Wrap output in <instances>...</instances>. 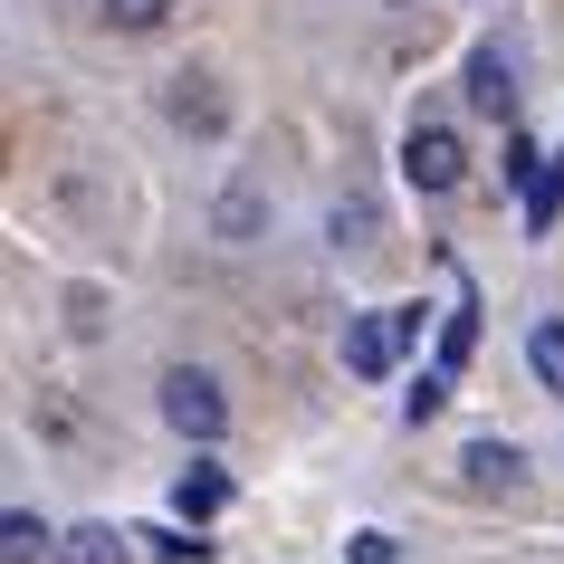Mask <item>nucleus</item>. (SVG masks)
I'll list each match as a JSON object with an SVG mask.
<instances>
[{
    "label": "nucleus",
    "mask_w": 564,
    "mask_h": 564,
    "mask_svg": "<svg viewBox=\"0 0 564 564\" xmlns=\"http://www.w3.org/2000/svg\"><path fill=\"white\" fill-rule=\"evenodd\" d=\"M355 564H402V555H392V535H355Z\"/></svg>",
    "instance_id": "15"
},
{
    "label": "nucleus",
    "mask_w": 564,
    "mask_h": 564,
    "mask_svg": "<svg viewBox=\"0 0 564 564\" xmlns=\"http://www.w3.org/2000/svg\"><path fill=\"white\" fill-rule=\"evenodd\" d=\"M459 478H469V488H498V498H507V488H527V459H517L507 441H469V449H459Z\"/></svg>",
    "instance_id": "4"
},
{
    "label": "nucleus",
    "mask_w": 564,
    "mask_h": 564,
    "mask_svg": "<svg viewBox=\"0 0 564 564\" xmlns=\"http://www.w3.org/2000/svg\"><path fill=\"white\" fill-rule=\"evenodd\" d=\"M58 564H124V535L116 527H67L58 535Z\"/></svg>",
    "instance_id": "7"
},
{
    "label": "nucleus",
    "mask_w": 564,
    "mask_h": 564,
    "mask_svg": "<svg viewBox=\"0 0 564 564\" xmlns=\"http://www.w3.org/2000/svg\"><path fill=\"white\" fill-rule=\"evenodd\" d=\"M441 402H449V373H421V383L402 392V421H441Z\"/></svg>",
    "instance_id": "12"
},
{
    "label": "nucleus",
    "mask_w": 564,
    "mask_h": 564,
    "mask_svg": "<svg viewBox=\"0 0 564 564\" xmlns=\"http://www.w3.org/2000/svg\"><path fill=\"white\" fill-rule=\"evenodd\" d=\"M527 364H535V383H545V392H564V326H535L527 335Z\"/></svg>",
    "instance_id": "10"
},
{
    "label": "nucleus",
    "mask_w": 564,
    "mask_h": 564,
    "mask_svg": "<svg viewBox=\"0 0 564 564\" xmlns=\"http://www.w3.org/2000/svg\"><path fill=\"white\" fill-rule=\"evenodd\" d=\"M163 421H173L182 441H220V392H210V373H192V364H182V373H163Z\"/></svg>",
    "instance_id": "1"
},
{
    "label": "nucleus",
    "mask_w": 564,
    "mask_h": 564,
    "mask_svg": "<svg viewBox=\"0 0 564 564\" xmlns=\"http://www.w3.org/2000/svg\"><path fill=\"white\" fill-rule=\"evenodd\" d=\"M39 545H48V527H39L30 507H10L0 517V564H39Z\"/></svg>",
    "instance_id": "8"
},
{
    "label": "nucleus",
    "mask_w": 564,
    "mask_h": 564,
    "mask_svg": "<svg viewBox=\"0 0 564 564\" xmlns=\"http://www.w3.org/2000/svg\"><path fill=\"white\" fill-rule=\"evenodd\" d=\"M459 173H469V163H459V134H449V124H412V144H402V182H412V192H449Z\"/></svg>",
    "instance_id": "2"
},
{
    "label": "nucleus",
    "mask_w": 564,
    "mask_h": 564,
    "mask_svg": "<svg viewBox=\"0 0 564 564\" xmlns=\"http://www.w3.org/2000/svg\"><path fill=\"white\" fill-rule=\"evenodd\" d=\"M106 20H116V30H163L173 0H106Z\"/></svg>",
    "instance_id": "14"
},
{
    "label": "nucleus",
    "mask_w": 564,
    "mask_h": 564,
    "mask_svg": "<svg viewBox=\"0 0 564 564\" xmlns=\"http://www.w3.org/2000/svg\"><path fill=\"white\" fill-rule=\"evenodd\" d=\"M469 106H478V116H507V106H517V67H507L498 48H478V58H469Z\"/></svg>",
    "instance_id": "5"
},
{
    "label": "nucleus",
    "mask_w": 564,
    "mask_h": 564,
    "mask_svg": "<svg viewBox=\"0 0 564 564\" xmlns=\"http://www.w3.org/2000/svg\"><path fill=\"white\" fill-rule=\"evenodd\" d=\"M469 345H478V316H469V306H449V335H441V373H459V364H469Z\"/></svg>",
    "instance_id": "11"
},
{
    "label": "nucleus",
    "mask_w": 564,
    "mask_h": 564,
    "mask_svg": "<svg viewBox=\"0 0 564 564\" xmlns=\"http://www.w3.org/2000/svg\"><path fill=\"white\" fill-rule=\"evenodd\" d=\"M173 507L182 517H220V507H230V478L210 469V459H192V469L173 478Z\"/></svg>",
    "instance_id": "6"
},
{
    "label": "nucleus",
    "mask_w": 564,
    "mask_h": 564,
    "mask_svg": "<svg viewBox=\"0 0 564 564\" xmlns=\"http://www.w3.org/2000/svg\"><path fill=\"white\" fill-rule=\"evenodd\" d=\"M555 220H564V153L535 173V192H527V230H555Z\"/></svg>",
    "instance_id": "9"
},
{
    "label": "nucleus",
    "mask_w": 564,
    "mask_h": 564,
    "mask_svg": "<svg viewBox=\"0 0 564 564\" xmlns=\"http://www.w3.org/2000/svg\"><path fill=\"white\" fill-rule=\"evenodd\" d=\"M392 355H402V335H392V316H355L345 326V373H364V383H383Z\"/></svg>",
    "instance_id": "3"
},
{
    "label": "nucleus",
    "mask_w": 564,
    "mask_h": 564,
    "mask_svg": "<svg viewBox=\"0 0 564 564\" xmlns=\"http://www.w3.org/2000/svg\"><path fill=\"white\" fill-rule=\"evenodd\" d=\"M153 535V555H163V564H202L210 555V535H182V527H144Z\"/></svg>",
    "instance_id": "13"
}]
</instances>
